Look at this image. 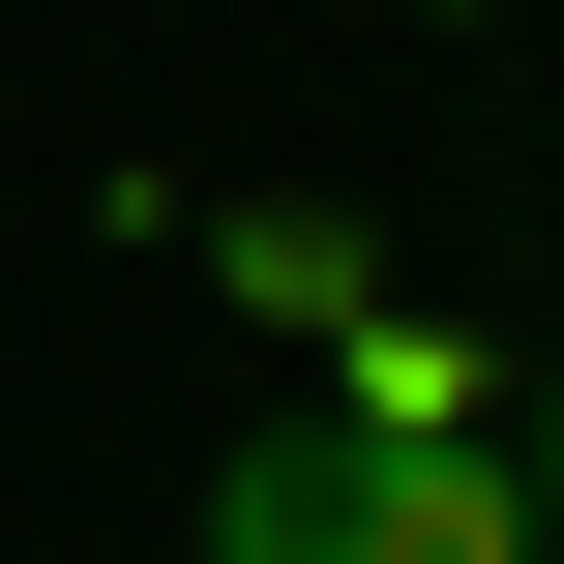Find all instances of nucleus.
Here are the masks:
<instances>
[{
    "label": "nucleus",
    "mask_w": 564,
    "mask_h": 564,
    "mask_svg": "<svg viewBox=\"0 0 564 564\" xmlns=\"http://www.w3.org/2000/svg\"><path fill=\"white\" fill-rule=\"evenodd\" d=\"M535 535H564V506L476 446V416H357V387L208 476V564H535Z\"/></svg>",
    "instance_id": "nucleus-1"
},
{
    "label": "nucleus",
    "mask_w": 564,
    "mask_h": 564,
    "mask_svg": "<svg viewBox=\"0 0 564 564\" xmlns=\"http://www.w3.org/2000/svg\"><path fill=\"white\" fill-rule=\"evenodd\" d=\"M535 506H564V387H535Z\"/></svg>",
    "instance_id": "nucleus-2"
},
{
    "label": "nucleus",
    "mask_w": 564,
    "mask_h": 564,
    "mask_svg": "<svg viewBox=\"0 0 564 564\" xmlns=\"http://www.w3.org/2000/svg\"><path fill=\"white\" fill-rule=\"evenodd\" d=\"M416 30H506V0H416Z\"/></svg>",
    "instance_id": "nucleus-3"
},
{
    "label": "nucleus",
    "mask_w": 564,
    "mask_h": 564,
    "mask_svg": "<svg viewBox=\"0 0 564 564\" xmlns=\"http://www.w3.org/2000/svg\"><path fill=\"white\" fill-rule=\"evenodd\" d=\"M535 564H564V535H535Z\"/></svg>",
    "instance_id": "nucleus-4"
}]
</instances>
